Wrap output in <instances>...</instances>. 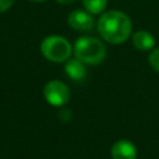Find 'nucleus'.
<instances>
[{
  "label": "nucleus",
  "mask_w": 159,
  "mask_h": 159,
  "mask_svg": "<svg viewBox=\"0 0 159 159\" xmlns=\"http://www.w3.org/2000/svg\"><path fill=\"white\" fill-rule=\"evenodd\" d=\"M58 4H62V5H68V4H71V2H73L75 0H56Z\"/></svg>",
  "instance_id": "obj_12"
},
{
  "label": "nucleus",
  "mask_w": 159,
  "mask_h": 159,
  "mask_svg": "<svg viewBox=\"0 0 159 159\" xmlns=\"http://www.w3.org/2000/svg\"><path fill=\"white\" fill-rule=\"evenodd\" d=\"M71 51V43L62 36H48L41 43L42 55L52 62H63L68 60Z\"/></svg>",
  "instance_id": "obj_3"
},
{
  "label": "nucleus",
  "mask_w": 159,
  "mask_h": 159,
  "mask_svg": "<svg viewBox=\"0 0 159 159\" xmlns=\"http://www.w3.org/2000/svg\"><path fill=\"white\" fill-rule=\"evenodd\" d=\"M65 71L67 73V76L73 80V81H81L83 80V77L86 76V71H84V66L83 62L80 61L78 58H72L68 60L65 65Z\"/></svg>",
  "instance_id": "obj_7"
},
{
  "label": "nucleus",
  "mask_w": 159,
  "mask_h": 159,
  "mask_svg": "<svg viewBox=\"0 0 159 159\" xmlns=\"http://www.w3.org/2000/svg\"><path fill=\"white\" fill-rule=\"evenodd\" d=\"M97 29L103 40L111 43L124 42L132 31L130 19L117 10L104 12L98 20Z\"/></svg>",
  "instance_id": "obj_1"
},
{
  "label": "nucleus",
  "mask_w": 159,
  "mask_h": 159,
  "mask_svg": "<svg viewBox=\"0 0 159 159\" xmlns=\"http://www.w3.org/2000/svg\"><path fill=\"white\" fill-rule=\"evenodd\" d=\"M154 43H155L154 37L147 31L140 30L133 35V45L140 51H147V50L153 48Z\"/></svg>",
  "instance_id": "obj_8"
},
{
  "label": "nucleus",
  "mask_w": 159,
  "mask_h": 159,
  "mask_svg": "<svg viewBox=\"0 0 159 159\" xmlns=\"http://www.w3.org/2000/svg\"><path fill=\"white\" fill-rule=\"evenodd\" d=\"M43 97L52 106H63L70 99V89L61 81H50L43 87Z\"/></svg>",
  "instance_id": "obj_4"
},
{
  "label": "nucleus",
  "mask_w": 159,
  "mask_h": 159,
  "mask_svg": "<svg viewBox=\"0 0 159 159\" xmlns=\"http://www.w3.org/2000/svg\"><path fill=\"white\" fill-rule=\"evenodd\" d=\"M83 5L91 14H99L104 10L107 0H83Z\"/></svg>",
  "instance_id": "obj_9"
},
{
  "label": "nucleus",
  "mask_w": 159,
  "mask_h": 159,
  "mask_svg": "<svg viewBox=\"0 0 159 159\" xmlns=\"http://www.w3.org/2000/svg\"><path fill=\"white\" fill-rule=\"evenodd\" d=\"M76 58L87 65H98L106 57V47L101 40L96 37L83 36L75 43Z\"/></svg>",
  "instance_id": "obj_2"
},
{
  "label": "nucleus",
  "mask_w": 159,
  "mask_h": 159,
  "mask_svg": "<svg viewBox=\"0 0 159 159\" xmlns=\"http://www.w3.org/2000/svg\"><path fill=\"white\" fill-rule=\"evenodd\" d=\"M14 0H0V12H4L10 9Z\"/></svg>",
  "instance_id": "obj_11"
},
{
  "label": "nucleus",
  "mask_w": 159,
  "mask_h": 159,
  "mask_svg": "<svg viewBox=\"0 0 159 159\" xmlns=\"http://www.w3.org/2000/svg\"><path fill=\"white\" fill-rule=\"evenodd\" d=\"M68 25L77 31H91L93 27V17L83 10H75L68 15Z\"/></svg>",
  "instance_id": "obj_5"
},
{
  "label": "nucleus",
  "mask_w": 159,
  "mask_h": 159,
  "mask_svg": "<svg viewBox=\"0 0 159 159\" xmlns=\"http://www.w3.org/2000/svg\"><path fill=\"white\" fill-rule=\"evenodd\" d=\"M149 63L150 66L159 72V48H155L149 55Z\"/></svg>",
  "instance_id": "obj_10"
},
{
  "label": "nucleus",
  "mask_w": 159,
  "mask_h": 159,
  "mask_svg": "<svg viewBox=\"0 0 159 159\" xmlns=\"http://www.w3.org/2000/svg\"><path fill=\"white\" fill-rule=\"evenodd\" d=\"M111 154L113 159H135L137 149L132 142L122 139L113 144Z\"/></svg>",
  "instance_id": "obj_6"
},
{
  "label": "nucleus",
  "mask_w": 159,
  "mask_h": 159,
  "mask_svg": "<svg viewBox=\"0 0 159 159\" xmlns=\"http://www.w3.org/2000/svg\"><path fill=\"white\" fill-rule=\"evenodd\" d=\"M30 1H45V0H30Z\"/></svg>",
  "instance_id": "obj_13"
}]
</instances>
